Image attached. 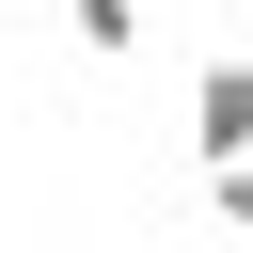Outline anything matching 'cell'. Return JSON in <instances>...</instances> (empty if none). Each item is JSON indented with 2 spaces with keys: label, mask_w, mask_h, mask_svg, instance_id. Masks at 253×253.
Masks as SVG:
<instances>
[{
  "label": "cell",
  "mask_w": 253,
  "mask_h": 253,
  "mask_svg": "<svg viewBox=\"0 0 253 253\" xmlns=\"http://www.w3.org/2000/svg\"><path fill=\"white\" fill-rule=\"evenodd\" d=\"M190 158H206V174L253 158V47H206V79H190Z\"/></svg>",
  "instance_id": "cell-1"
},
{
  "label": "cell",
  "mask_w": 253,
  "mask_h": 253,
  "mask_svg": "<svg viewBox=\"0 0 253 253\" xmlns=\"http://www.w3.org/2000/svg\"><path fill=\"white\" fill-rule=\"evenodd\" d=\"M47 253H63V237H47Z\"/></svg>",
  "instance_id": "cell-4"
},
{
  "label": "cell",
  "mask_w": 253,
  "mask_h": 253,
  "mask_svg": "<svg viewBox=\"0 0 253 253\" xmlns=\"http://www.w3.org/2000/svg\"><path fill=\"white\" fill-rule=\"evenodd\" d=\"M206 206H221V237L253 253V158H221V174H206Z\"/></svg>",
  "instance_id": "cell-3"
},
{
  "label": "cell",
  "mask_w": 253,
  "mask_h": 253,
  "mask_svg": "<svg viewBox=\"0 0 253 253\" xmlns=\"http://www.w3.org/2000/svg\"><path fill=\"white\" fill-rule=\"evenodd\" d=\"M63 32H79V63H142L158 0H63Z\"/></svg>",
  "instance_id": "cell-2"
}]
</instances>
